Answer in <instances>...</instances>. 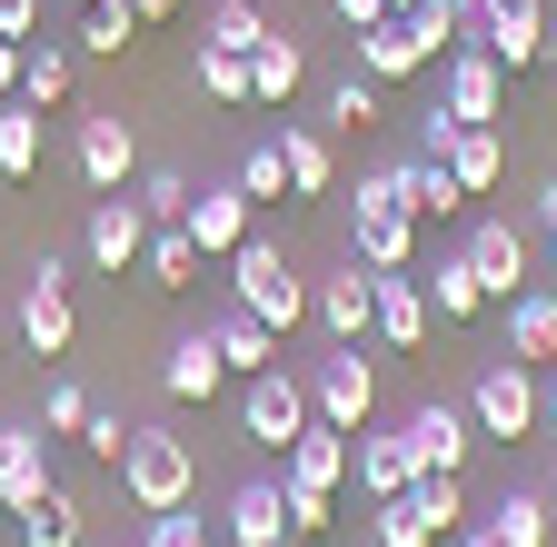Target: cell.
Instances as JSON below:
<instances>
[{"label": "cell", "mask_w": 557, "mask_h": 547, "mask_svg": "<svg viewBox=\"0 0 557 547\" xmlns=\"http://www.w3.org/2000/svg\"><path fill=\"white\" fill-rule=\"evenodd\" d=\"M30 30H40V0H0V40L30 50Z\"/></svg>", "instance_id": "c3c4849f"}, {"label": "cell", "mask_w": 557, "mask_h": 547, "mask_svg": "<svg viewBox=\"0 0 557 547\" xmlns=\"http://www.w3.org/2000/svg\"><path fill=\"white\" fill-rule=\"evenodd\" d=\"M547 60H557V40H547Z\"/></svg>", "instance_id": "91938a15"}, {"label": "cell", "mask_w": 557, "mask_h": 547, "mask_svg": "<svg viewBox=\"0 0 557 547\" xmlns=\"http://www.w3.org/2000/svg\"><path fill=\"white\" fill-rule=\"evenodd\" d=\"M0 100H21V40H0Z\"/></svg>", "instance_id": "f5cc1de1"}, {"label": "cell", "mask_w": 557, "mask_h": 547, "mask_svg": "<svg viewBox=\"0 0 557 547\" xmlns=\"http://www.w3.org/2000/svg\"><path fill=\"white\" fill-rule=\"evenodd\" d=\"M537 428L557 438V359H547V378H537Z\"/></svg>", "instance_id": "816d5d0a"}, {"label": "cell", "mask_w": 557, "mask_h": 547, "mask_svg": "<svg viewBox=\"0 0 557 547\" xmlns=\"http://www.w3.org/2000/svg\"><path fill=\"white\" fill-rule=\"evenodd\" d=\"M139 30H150V21H139L129 0H90V11H81V50H100V60H120Z\"/></svg>", "instance_id": "8d00e7d4"}, {"label": "cell", "mask_w": 557, "mask_h": 547, "mask_svg": "<svg viewBox=\"0 0 557 547\" xmlns=\"http://www.w3.org/2000/svg\"><path fill=\"white\" fill-rule=\"evenodd\" d=\"M90 428V388L81 378H50V398H40V438H81Z\"/></svg>", "instance_id": "b9f144b4"}, {"label": "cell", "mask_w": 557, "mask_h": 547, "mask_svg": "<svg viewBox=\"0 0 557 547\" xmlns=\"http://www.w3.org/2000/svg\"><path fill=\"white\" fill-rule=\"evenodd\" d=\"M468 269H478L487 299H518V289H528V229H518V220H478V229H468Z\"/></svg>", "instance_id": "9a60e30c"}, {"label": "cell", "mask_w": 557, "mask_h": 547, "mask_svg": "<svg viewBox=\"0 0 557 547\" xmlns=\"http://www.w3.org/2000/svg\"><path fill=\"white\" fill-rule=\"evenodd\" d=\"M537 249H547V259H557V179H547V189H537Z\"/></svg>", "instance_id": "681fc988"}, {"label": "cell", "mask_w": 557, "mask_h": 547, "mask_svg": "<svg viewBox=\"0 0 557 547\" xmlns=\"http://www.w3.org/2000/svg\"><path fill=\"white\" fill-rule=\"evenodd\" d=\"M180 229L199 239V259H230V249H249V239H259V199H249L239 179H209L189 210H180Z\"/></svg>", "instance_id": "8fae6325"}, {"label": "cell", "mask_w": 557, "mask_h": 547, "mask_svg": "<svg viewBox=\"0 0 557 547\" xmlns=\"http://www.w3.org/2000/svg\"><path fill=\"white\" fill-rule=\"evenodd\" d=\"M299 80H309V50H299L289 30H269V40L249 50V100H269V110H289V100H299Z\"/></svg>", "instance_id": "603a6c76"}, {"label": "cell", "mask_w": 557, "mask_h": 547, "mask_svg": "<svg viewBox=\"0 0 557 547\" xmlns=\"http://www.w3.org/2000/svg\"><path fill=\"white\" fill-rule=\"evenodd\" d=\"M129 199H139V210H150V229H160V220H180V210H189V170H170V160H160V170H139V189H129Z\"/></svg>", "instance_id": "7bdbcfd3"}, {"label": "cell", "mask_w": 557, "mask_h": 547, "mask_svg": "<svg viewBox=\"0 0 557 547\" xmlns=\"http://www.w3.org/2000/svg\"><path fill=\"white\" fill-rule=\"evenodd\" d=\"M209 338H220V359H230V378H259V369H278V338H269V328H259V319H249L239 299H230L220 319H209Z\"/></svg>", "instance_id": "83f0119b"}, {"label": "cell", "mask_w": 557, "mask_h": 547, "mask_svg": "<svg viewBox=\"0 0 557 547\" xmlns=\"http://www.w3.org/2000/svg\"><path fill=\"white\" fill-rule=\"evenodd\" d=\"M309 419H319V408H309V378H299L289 359L259 369V378H239V438H249V448H289Z\"/></svg>", "instance_id": "5b68a950"}, {"label": "cell", "mask_w": 557, "mask_h": 547, "mask_svg": "<svg viewBox=\"0 0 557 547\" xmlns=\"http://www.w3.org/2000/svg\"><path fill=\"white\" fill-rule=\"evenodd\" d=\"M329 11H338L348 30H369V21H388V0H329Z\"/></svg>", "instance_id": "f907efd6"}, {"label": "cell", "mask_w": 557, "mask_h": 547, "mask_svg": "<svg viewBox=\"0 0 557 547\" xmlns=\"http://www.w3.org/2000/svg\"><path fill=\"white\" fill-rule=\"evenodd\" d=\"M230 179H239L249 199H289V150H278V129L239 150V170H230Z\"/></svg>", "instance_id": "74e56055"}, {"label": "cell", "mask_w": 557, "mask_h": 547, "mask_svg": "<svg viewBox=\"0 0 557 547\" xmlns=\"http://www.w3.org/2000/svg\"><path fill=\"white\" fill-rule=\"evenodd\" d=\"M508 359H528V369L557 359V289H518L508 299Z\"/></svg>", "instance_id": "d4e9b609"}, {"label": "cell", "mask_w": 557, "mask_h": 547, "mask_svg": "<svg viewBox=\"0 0 557 547\" xmlns=\"http://www.w3.org/2000/svg\"><path fill=\"white\" fill-rule=\"evenodd\" d=\"M81 448L120 468V448H129V419H120V408H90V428H81Z\"/></svg>", "instance_id": "bcb514c9"}, {"label": "cell", "mask_w": 557, "mask_h": 547, "mask_svg": "<svg viewBox=\"0 0 557 547\" xmlns=\"http://www.w3.org/2000/svg\"><path fill=\"white\" fill-rule=\"evenodd\" d=\"M139 547H220V527L199 508H160V518H139Z\"/></svg>", "instance_id": "60d3db41"}, {"label": "cell", "mask_w": 557, "mask_h": 547, "mask_svg": "<svg viewBox=\"0 0 557 547\" xmlns=\"http://www.w3.org/2000/svg\"><path fill=\"white\" fill-rule=\"evenodd\" d=\"M329 120H338V129H369V120H379V80H369V71L329 80Z\"/></svg>", "instance_id": "f6af8a7d"}, {"label": "cell", "mask_w": 557, "mask_h": 547, "mask_svg": "<svg viewBox=\"0 0 557 547\" xmlns=\"http://www.w3.org/2000/svg\"><path fill=\"white\" fill-rule=\"evenodd\" d=\"M348 477H359V498H408V488H418L408 428H359V448H348Z\"/></svg>", "instance_id": "ac0fdd59"}, {"label": "cell", "mask_w": 557, "mask_h": 547, "mask_svg": "<svg viewBox=\"0 0 557 547\" xmlns=\"http://www.w3.org/2000/svg\"><path fill=\"white\" fill-rule=\"evenodd\" d=\"M418 289H429V309H438V319H448V328H458V319H478V309H487V289H478V269H468V249H448V259H438V269H429V279H418Z\"/></svg>", "instance_id": "1f68e13d"}, {"label": "cell", "mask_w": 557, "mask_h": 547, "mask_svg": "<svg viewBox=\"0 0 557 547\" xmlns=\"http://www.w3.org/2000/svg\"><path fill=\"white\" fill-rule=\"evenodd\" d=\"M230 299L269 328V338H289L299 319H309V279L289 259H278V239H249V249H230Z\"/></svg>", "instance_id": "7a4b0ae2"}, {"label": "cell", "mask_w": 557, "mask_h": 547, "mask_svg": "<svg viewBox=\"0 0 557 547\" xmlns=\"http://www.w3.org/2000/svg\"><path fill=\"white\" fill-rule=\"evenodd\" d=\"M408 458H418V477H458L468 468V448H478V419H468V398H429V408H408Z\"/></svg>", "instance_id": "9c48e42d"}, {"label": "cell", "mask_w": 557, "mask_h": 547, "mask_svg": "<svg viewBox=\"0 0 557 547\" xmlns=\"http://www.w3.org/2000/svg\"><path fill=\"white\" fill-rule=\"evenodd\" d=\"M70 160H81L90 189H129L139 140H129V120H120V110H90V120H81V140H70Z\"/></svg>", "instance_id": "5bb4252c"}, {"label": "cell", "mask_w": 557, "mask_h": 547, "mask_svg": "<svg viewBox=\"0 0 557 547\" xmlns=\"http://www.w3.org/2000/svg\"><path fill=\"white\" fill-rule=\"evenodd\" d=\"M547 0H478V50L498 60V71H528V60H547Z\"/></svg>", "instance_id": "7c38bea8"}, {"label": "cell", "mask_w": 557, "mask_h": 547, "mask_svg": "<svg viewBox=\"0 0 557 547\" xmlns=\"http://www.w3.org/2000/svg\"><path fill=\"white\" fill-rule=\"evenodd\" d=\"M199 90L220 100V110H239V100H249V60H239V50H199Z\"/></svg>", "instance_id": "ee69618b"}, {"label": "cell", "mask_w": 557, "mask_h": 547, "mask_svg": "<svg viewBox=\"0 0 557 547\" xmlns=\"http://www.w3.org/2000/svg\"><path fill=\"white\" fill-rule=\"evenodd\" d=\"M120 488H129L139 518L189 508V498H199V448H189L180 428H129V448H120Z\"/></svg>", "instance_id": "6da1fadb"}, {"label": "cell", "mask_w": 557, "mask_h": 547, "mask_svg": "<svg viewBox=\"0 0 557 547\" xmlns=\"http://www.w3.org/2000/svg\"><path fill=\"white\" fill-rule=\"evenodd\" d=\"M139 279H150V289H189V279H199V239H189L180 220H160L150 249H139Z\"/></svg>", "instance_id": "4dcf8cb0"}, {"label": "cell", "mask_w": 557, "mask_h": 547, "mask_svg": "<svg viewBox=\"0 0 557 547\" xmlns=\"http://www.w3.org/2000/svg\"><path fill=\"white\" fill-rule=\"evenodd\" d=\"M21 338H30V359H70V338H81V319H70V289L30 279V289H21Z\"/></svg>", "instance_id": "7402d4cb"}, {"label": "cell", "mask_w": 557, "mask_h": 547, "mask_svg": "<svg viewBox=\"0 0 557 547\" xmlns=\"http://www.w3.org/2000/svg\"><path fill=\"white\" fill-rule=\"evenodd\" d=\"M468 419H478V438H537V369L528 359H478V378H468Z\"/></svg>", "instance_id": "277c9868"}, {"label": "cell", "mask_w": 557, "mask_h": 547, "mask_svg": "<svg viewBox=\"0 0 557 547\" xmlns=\"http://www.w3.org/2000/svg\"><path fill=\"white\" fill-rule=\"evenodd\" d=\"M478 527L498 537V547H547V537H557V508H547V488H508Z\"/></svg>", "instance_id": "484cf974"}, {"label": "cell", "mask_w": 557, "mask_h": 547, "mask_svg": "<svg viewBox=\"0 0 557 547\" xmlns=\"http://www.w3.org/2000/svg\"><path fill=\"white\" fill-rule=\"evenodd\" d=\"M40 488H60V477H50V438L40 428H0V508H30Z\"/></svg>", "instance_id": "ffe728a7"}, {"label": "cell", "mask_w": 557, "mask_h": 547, "mask_svg": "<svg viewBox=\"0 0 557 547\" xmlns=\"http://www.w3.org/2000/svg\"><path fill=\"white\" fill-rule=\"evenodd\" d=\"M160 388H170L180 408H189V398L209 408V398L230 388V359H220V338H209V319H199L189 338H170V359H160Z\"/></svg>", "instance_id": "2e32d148"}, {"label": "cell", "mask_w": 557, "mask_h": 547, "mask_svg": "<svg viewBox=\"0 0 557 547\" xmlns=\"http://www.w3.org/2000/svg\"><path fill=\"white\" fill-rule=\"evenodd\" d=\"M21 100H30V110H60V100H70V50H60V40H30V50H21Z\"/></svg>", "instance_id": "d590c367"}, {"label": "cell", "mask_w": 557, "mask_h": 547, "mask_svg": "<svg viewBox=\"0 0 557 547\" xmlns=\"http://www.w3.org/2000/svg\"><path fill=\"white\" fill-rule=\"evenodd\" d=\"M278 150H289V199H329V189H338V160H329V140H319V129L278 120Z\"/></svg>", "instance_id": "f546056e"}, {"label": "cell", "mask_w": 557, "mask_h": 547, "mask_svg": "<svg viewBox=\"0 0 557 547\" xmlns=\"http://www.w3.org/2000/svg\"><path fill=\"white\" fill-rule=\"evenodd\" d=\"M129 547H139V537H129Z\"/></svg>", "instance_id": "94428289"}, {"label": "cell", "mask_w": 557, "mask_h": 547, "mask_svg": "<svg viewBox=\"0 0 557 547\" xmlns=\"http://www.w3.org/2000/svg\"><path fill=\"white\" fill-rule=\"evenodd\" d=\"M220 547H289V488L278 477H249L220 508Z\"/></svg>", "instance_id": "4fadbf2b"}, {"label": "cell", "mask_w": 557, "mask_h": 547, "mask_svg": "<svg viewBox=\"0 0 557 547\" xmlns=\"http://www.w3.org/2000/svg\"><path fill=\"white\" fill-rule=\"evenodd\" d=\"M438 110H448V120H468V129H498V120H508V71H498L478 40H468V50H448V60H438Z\"/></svg>", "instance_id": "ba28073f"}, {"label": "cell", "mask_w": 557, "mask_h": 547, "mask_svg": "<svg viewBox=\"0 0 557 547\" xmlns=\"http://www.w3.org/2000/svg\"><path fill=\"white\" fill-rule=\"evenodd\" d=\"M388 11H418V0H388Z\"/></svg>", "instance_id": "6f0895ef"}, {"label": "cell", "mask_w": 557, "mask_h": 547, "mask_svg": "<svg viewBox=\"0 0 557 547\" xmlns=\"http://www.w3.org/2000/svg\"><path fill=\"white\" fill-rule=\"evenodd\" d=\"M458 129H468V120H448V110L429 100V120H418V150H429V160H448V140H458Z\"/></svg>", "instance_id": "7dc6e473"}, {"label": "cell", "mask_w": 557, "mask_h": 547, "mask_svg": "<svg viewBox=\"0 0 557 547\" xmlns=\"http://www.w3.org/2000/svg\"><path fill=\"white\" fill-rule=\"evenodd\" d=\"M70 11H90V0H70Z\"/></svg>", "instance_id": "680465c9"}, {"label": "cell", "mask_w": 557, "mask_h": 547, "mask_svg": "<svg viewBox=\"0 0 557 547\" xmlns=\"http://www.w3.org/2000/svg\"><path fill=\"white\" fill-rule=\"evenodd\" d=\"M129 11H139V21H170V11H180V0H129Z\"/></svg>", "instance_id": "db71d44e"}, {"label": "cell", "mask_w": 557, "mask_h": 547, "mask_svg": "<svg viewBox=\"0 0 557 547\" xmlns=\"http://www.w3.org/2000/svg\"><path fill=\"white\" fill-rule=\"evenodd\" d=\"M398 21H408V40H418V50H429V71H438L448 50H468V40H478V11H468V0H418V11H398Z\"/></svg>", "instance_id": "4316f807"}, {"label": "cell", "mask_w": 557, "mask_h": 547, "mask_svg": "<svg viewBox=\"0 0 557 547\" xmlns=\"http://www.w3.org/2000/svg\"><path fill=\"white\" fill-rule=\"evenodd\" d=\"M0 179H40V110L0 100Z\"/></svg>", "instance_id": "e575fe53"}, {"label": "cell", "mask_w": 557, "mask_h": 547, "mask_svg": "<svg viewBox=\"0 0 557 547\" xmlns=\"http://www.w3.org/2000/svg\"><path fill=\"white\" fill-rule=\"evenodd\" d=\"M269 40V11H259V0H209V21H199V50H259Z\"/></svg>", "instance_id": "d6a6232c"}, {"label": "cell", "mask_w": 557, "mask_h": 547, "mask_svg": "<svg viewBox=\"0 0 557 547\" xmlns=\"http://www.w3.org/2000/svg\"><path fill=\"white\" fill-rule=\"evenodd\" d=\"M429 338V289L418 269H379V349H418Z\"/></svg>", "instance_id": "44dd1931"}, {"label": "cell", "mask_w": 557, "mask_h": 547, "mask_svg": "<svg viewBox=\"0 0 557 547\" xmlns=\"http://www.w3.org/2000/svg\"><path fill=\"white\" fill-rule=\"evenodd\" d=\"M359 71L388 90V80H418V71H429V50H418V40H408V21L388 11V21H369V30H359Z\"/></svg>", "instance_id": "cb8c5ba5"}, {"label": "cell", "mask_w": 557, "mask_h": 547, "mask_svg": "<svg viewBox=\"0 0 557 547\" xmlns=\"http://www.w3.org/2000/svg\"><path fill=\"white\" fill-rule=\"evenodd\" d=\"M388 189H398L408 220H458V210H468V189H458L448 160H429V150H418V160H388Z\"/></svg>", "instance_id": "d6986e66"}, {"label": "cell", "mask_w": 557, "mask_h": 547, "mask_svg": "<svg viewBox=\"0 0 557 547\" xmlns=\"http://www.w3.org/2000/svg\"><path fill=\"white\" fill-rule=\"evenodd\" d=\"M448 179L468 199H487V189L508 179V140H498V129H458V140H448Z\"/></svg>", "instance_id": "f1b7e54d"}, {"label": "cell", "mask_w": 557, "mask_h": 547, "mask_svg": "<svg viewBox=\"0 0 557 547\" xmlns=\"http://www.w3.org/2000/svg\"><path fill=\"white\" fill-rule=\"evenodd\" d=\"M408 508L429 518L438 537H458V527H468V488H458V477H418V488H408Z\"/></svg>", "instance_id": "ab89813d"}, {"label": "cell", "mask_w": 557, "mask_h": 547, "mask_svg": "<svg viewBox=\"0 0 557 547\" xmlns=\"http://www.w3.org/2000/svg\"><path fill=\"white\" fill-rule=\"evenodd\" d=\"M299 378H309V408H319V428H348V438L369 428V408H379V369H369L359 349H319Z\"/></svg>", "instance_id": "8992f818"}, {"label": "cell", "mask_w": 557, "mask_h": 547, "mask_svg": "<svg viewBox=\"0 0 557 547\" xmlns=\"http://www.w3.org/2000/svg\"><path fill=\"white\" fill-rule=\"evenodd\" d=\"M458 547H498V537H487V527H458Z\"/></svg>", "instance_id": "9f6ffc18"}, {"label": "cell", "mask_w": 557, "mask_h": 547, "mask_svg": "<svg viewBox=\"0 0 557 547\" xmlns=\"http://www.w3.org/2000/svg\"><path fill=\"white\" fill-rule=\"evenodd\" d=\"M309 319L329 349H359V338H379V269L348 259L338 279H309Z\"/></svg>", "instance_id": "52a82bcc"}, {"label": "cell", "mask_w": 557, "mask_h": 547, "mask_svg": "<svg viewBox=\"0 0 557 547\" xmlns=\"http://www.w3.org/2000/svg\"><path fill=\"white\" fill-rule=\"evenodd\" d=\"M278 477H289V488H319V498H338L348 488V428H299L289 448H278Z\"/></svg>", "instance_id": "e0dca14e"}, {"label": "cell", "mask_w": 557, "mask_h": 547, "mask_svg": "<svg viewBox=\"0 0 557 547\" xmlns=\"http://www.w3.org/2000/svg\"><path fill=\"white\" fill-rule=\"evenodd\" d=\"M139 249H150V210H139L129 189H100L90 220H81V259L120 279V269H139Z\"/></svg>", "instance_id": "30bf717a"}, {"label": "cell", "mask_w": 557, "mask_h": 547, "mask_svg": "<svg viewBox=\"0 0 557 547\" xmlns=\"http://www.w3.org/2000/svg\"><path fill=\"white\" fill-rule=\"evenodd\" d=\"M348 259H359V269H408V259H418V220L398 210L388 170H369L359 199H348Z\"/></svg>", "instance_id": "3957f363"}, {"label": "cell", "mask_w": 557, "mask_h": 547, "mask_svg": "<svg viewBox=\"0 0 557 547\" xmlns=\"http://www.w3.org/2000/svg\"><path fill=\"white\" fill-rule=\"evenodd\" d=\"M369 537H379V547H438V527L418 518L408 498H369Z\"/></svg>", "instance_id": "f35d334b"}, {"label": "cell", "mask_w": 557, "mask_h": 547, "mask_svg": "<svg viewBox=\"0 0 557 547\" xmlns=\"http://www.w3.org/2000/svg\"><path fill=\"white\" fill-rule=\"evenodd\" d=\"M81 527H90V518H81V498H70V488H40V498L21 508V537H30V547H81Z\"/></svg>", "instance_id": "836d02e7"}, {"label": "cell", "mask_w": 557, "mask_h": 547, "mask_svg": "<svg viewBox=\"0 0 557 547\" xmlns=\"http://www.w3.org/2000/svg\"><path fill=\"white\" fill-rule=\"evenodd\" d=\"M537 488H547V508H557V438H547V477H537Z\"/></svg>", "instance_id": "11a10c76"}]
</instances>
